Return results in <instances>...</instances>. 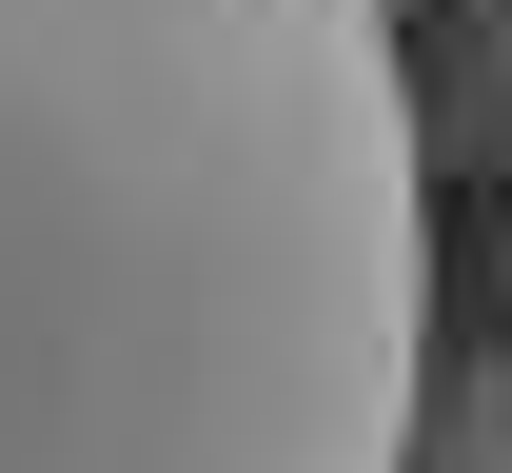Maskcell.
<instances>
[{"label":"cell","instance_id":"cell-5","mask_svg":"<svg viewBox=\"0 0 512 473\" xmlns=\"http://www.w3.org/2000/svg\"><path fill=\"white\" fill-rule=\"evenodd\" d=\"M394 20H434V0H394Z\"/></svg>","mask_w":512,"mask_h":473},{"label":"cell","instance_id":"cell-3","mask_svg":"<svg viewBox=\"0 0 512 473\" xmlns=\"http://www.w3.org/2000/svg\"><path fill=\"white\" fill-rule=\"evenodd\" d=\"M414 473H512V355H473V375L414 395Z\"/></svg>","mask_w":512,"mask_h":473},{"label":"cell","instance_id":"cell-1","mask_svg":"<svg viewBox=\"0 0 512 473\" xmlns=\"http://www.w3.org/2000/svg\"><path fill=\"white\" fill-rule=\"evenodd\" d=\"M414 395L394 0H0V473H414Z\"/></svg>","mask_w":512,"mask_h":473},{"label":"cell","instance_id":"cell-2","mask_svg":"<svg viewBox=\"0 0 512 473\" xmlns=\"http://www.w3.org/2000/svg\"><path fill=\"white\" fill-rule=\"evenodd\" d=\"M414 138H434V178H512V0H434L414 20Z\"/></svg>","mask_w":512,"mask_h":473},{"label":"cell","instance_id":"cell-4","mask_svg":"<svg viewBox=\"0 0 512 473\" xmlns=\"http://www.w3.org/2000/svg\"><path fill=\"white\" fill-rule=\"evenodd\" d=\"M493 296H512V237H493Z\"/></svg>","mask_w":512,"mask_h":473}]
</instances>
